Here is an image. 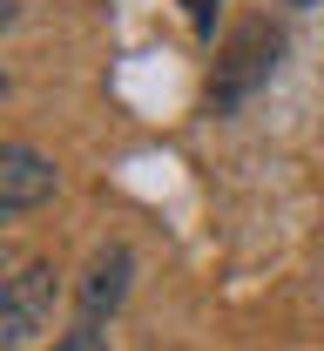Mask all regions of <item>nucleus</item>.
<instances>
[{
  "label": "nucleus",
  "mask_w": 324,
  "mask_h": 351,
  "mask_svg": "<svg viewBox=\"0 0 324 351\" xmlns=\"http://www.w3.org/2000/svg\"><path fill=\"white\" fill-rule=\"evenodd\" d=\"M277 54H284V34L271 27V21H243L230 41H223V54H216V75H210V108H216V115H230L243 95H257V88L271 82Z\"/></svg>",
  "instance_id": "nucleus-1"
},
{
  "label": "nucleus",
  "mask_w": 324,
  "mask_h": 351,
  "mask_svg": "<svg viewBox=\"0 0 324 351\" xmlns=\"http://www.w3.org/2000/svg\"><path fill=\"white\" fill-rule=\"evenodd\" d=\"M54 304H61V270L47 257L21 263L14 277H7V311H0V324H7V351L27 345L34 331H47L54 324Z\"/></svg>",
  "instance_id": "nucleus-2"
},
{
  "label": "nucleus",
  "mask_w": 324,
  "mask_h": 351,
  "mask_svg": "<svg viewBox=\"0 0 324 351\" xmlns=\"http://www.w3.org/2000/svg\"><path fill=\"white\" fill-rule=\"evenodd\" d=\"M54 182H61V169L47 162L41 149H27V142H7L0 149V210L7 217H27L34 203H47Z\"/></svg>",
  "instance_id": "nucleus-3"
},
{
  "label": "nucleus",
  "mask_w": 324,
  "mask_h": 351,
  "mask_svg": "<svg viewBox=\"0 0 324 351\" xmlns=\"http://www.w3.org/2000/svg\"><path fill=\"white\" fill-rule=\"evenodd\" d=\"M129 270H136L129 243H108V250H95L88 277H82V311H88V324L101 317V311H115V304H122V291H129Z\"/></svg>",
  "instance_id": "nucleus-4"
},
{
  "label": "nucleus",
  "mask_w": 324,
  "mask_h": 351,
  "mask_svg": "<svg viewBox=\"0 0 324 351\" xmlns=\"http://www.w3.org/2000/svg\"><path fill=\"white\" fill-rule=\"evenodd\" d=\"M54 351H108V338H101L95 324H82V331H68V338H61Z\"/></svg>",
  "instance_id": "nucleus-5"
},
{
  "label": "nucleus",
  "mask_w": 324,
  "mask_h": 351,
  "mask_svg": "<svg viewBox=\"0 0 324 351\" xmlns=\"http://www.w3.org/2000/svg\"><path fill=\"white\" fill-rule=\"evenodd\" d=\"M183 7H189V21H196V27L210 34V27H216V7H223V0H183Z\"/></svg>",
  "instance_id": "nucleus-6"
},
{
  "label": "nucleus",
  "mask_w": 324,
  "mask_h": 351,
  "mask_svg": "<svg viewBox=\"0 0 324 351\" xmlns=\"http://www.w3.org/2000/svg\"><path fill=\"white\" fill-rule=\"evenodd\" d=\"M290 7H311V0H290Z\"/></svg>",
  "instance_id": "nucleus-7"
}]
</instances>
